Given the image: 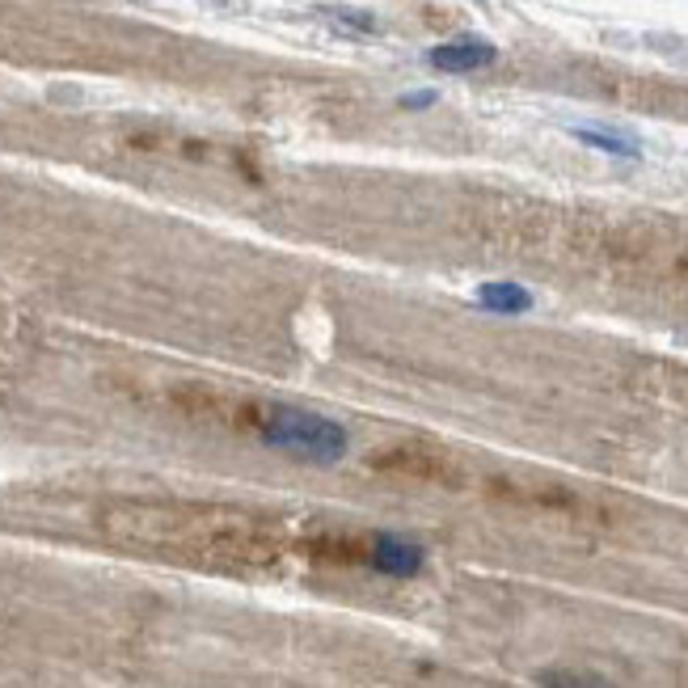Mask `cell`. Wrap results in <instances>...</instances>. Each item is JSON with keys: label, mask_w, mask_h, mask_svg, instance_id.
Returning <instances> with one entry per match:
<instances>
[{"label": "cell", "mask_w": 688, "mask_h": 688, "mask_svg": "<svg viewBox=\"0 0 688 688\" xmlns=\"http://www.w3.org/2000/svg\"><path fill=\"white\" fill-rule=\"evenodd\" d=\"M494 60H499V47L486 43V39H478V34H461V39H452V43H440L427 51V64L435 68V72H452V76L490 68Z\"/></svg>", "instance_id": "3"}, {"label": "cell", "mask_w": 688, "mask_h": 688, "mask_svg": "<svg viewBox=\"0 0 688 688\" xmlns=\"http://www.w3.org/2000/svg\"><path fill=\"white\" fill-rule=\"evenodd\" d=\"M258 440L305 465H338L351 448L347 427L300 405H267V414L258 419Z\"/></svg>", "instance_id": "1"}, {"label": "cell", "mask_w": 688, "mask_h": 688, "mask_svg": "<svg viewBox=\"0 0 688 688\" xmlns=\"http://www.w3.org/2000/svg\"><path fill=\"white\" fill-rule=\"evenodd\" d=\"M478 305L486 312H499V317H520L536 305L533 291L524 284H511V279H494V284H482L478 288Z\"/></svg>", "instance_id": "4"}, {"label": "cell", "mask_w": 688, "mask_h": 688, "mask_svg": "<svg viewBox=\"0 0 688 688\" xmlns=\"http://www.w3.org/2000/svg\"><path fill=\"white\" fill-rule=\"evenodd\" d=\"M578 144H587V148H596V153H608V156H622V161H638L643 156V140L629 132H608V127H575L571 132Z\"/></svg>", "instance_id": "5"}, {"label": "cell", "mask_w": 688, "mask_h": 688, "mask_svg": "<svg viewBox=\"0 0 688 688\" xmlns=\"http://www.w3.org/2000/svg\"><path fill=\"white\" fill-rule=\"evenodd\" d=\"M363 562L377 571V575H389V578H414L427 566V550H422L419 541H410V536H398V533H380L368 541V550H363Z\"/></svg>", "instance_id": "2"}, {"label": "cell", "mask_w": 688, "mask_h": 688, "mask_svg": "<svg viewBox=\"0 0 688 688\" xmlns=\"http://www.w3.org/2000/svg\"><path fill=\"white\" fill-rule=\"evenodd\" d=\"M435 102H440V93H435V90L405 93V97H401V111H431Z\"/></svg>", "instance_id": "8"}, {"label": "cell", "mask_w": 688, "mask_h": 688, "mask_svg": "<svg viewBox=\"0 0 688 688\" xmlns=\"http://www.w3.org/2000/svg\"><path fill=\"white\" fill-rule=\"evenodd\" d=\"M321 18H330V22L347 25V30H356V34H377L372 13H356V9H321Z\"/></svg>", "instance_id": "7"}, {"label": "cell", "mask_w": 688, "mask_h": 688, "mask_svg": "<svg viewBox=\"0 0 688 688\" xmlns=\"http://www.w3.org/2000/svg\"><path fill=\"white\" fill-rule=\"evenodd\" d=\"M536 688H613L596 671H571V667H554V671H541Z\"/></svg>", "instance_id": "6"}]
</instances>
